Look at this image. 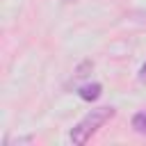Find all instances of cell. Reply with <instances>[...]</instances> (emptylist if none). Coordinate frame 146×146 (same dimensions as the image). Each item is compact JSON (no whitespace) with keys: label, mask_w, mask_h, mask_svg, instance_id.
Listing matches in <instances>:
<instances>
[{"label":"cell","mask_w":146,"mask_h":146,"mask_svg":"<svg viewBox=\"0 0 146 146\" xmlns=\"http://www.w3.org/2000/svg\"><path fill=\"white\" fill-rule=\"evenodd\" d=\"M64 2H73V0H64Z\"/></svg>","instance_id":"5b68a950"},{"label":"cell","mask_w":146,"mask_h":146,"mask_svg":"<svg viewBox=\"0 0 146 146\" xmlns=\"http://www.w3.org/2000/svg\"><path fill=\"white\" fill-rule=\"evenodd\" d=\"M114 116V110L112 107H98V110H91L73 130H71V141L73 144H78V146H82L107 119H112Z\"/></svg>","instance_id":"6da1fadb"},{"label":"cell","mask_w":146,"mask_h":146,"mask_svg":"<svg viewBox=\"0 0 146 146\" xmlns=\"http://www.w3.org/2000/svg\"><path fill=\"white\" fill-rule=\"evenodd\" d=\"M132 128L137 132H146V112H139L132 116Z\"/></svg>","instance_id":"3957f363"},{"label":"cell","mask_w":146,"mask_h":146,"mask_svg":"<svg viewBox=\"0 0 146 146\" xmlns=\"http://www.w3.org/2000/svg\"><path fill=\"white\" fill-rule=\"evenodd\" d=\"M100 91H103V87H100L98 82H94V84H84V87L78 89V94H80L82 100H96V98L100 96Z\"/></svg>","instance_id":"7a4b0ae2"},{"label":"cell","mask_w":146,"mask_h":146,"mask_svg":"<svg viewBox=\"0 0 146 146\" xmlns=\"http://www.w3.org/2000/svg\"><path fill=\"white\" fill-rule=\"evenodd\" d=\"M139 80H146V64L139 68Z\"/></svg>","instance_id":"277c9868"}]
</instances>
